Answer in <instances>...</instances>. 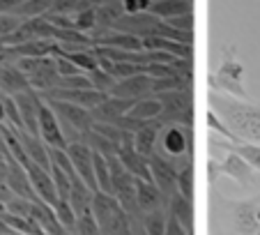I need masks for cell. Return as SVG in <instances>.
Masks as SVG:
<instances>
[{
    "instance_id": "cell-1",
    "label": "cell",
    "mask_w": 260,
    "mask_h": 235,
    "mask_svg": "<svg viewBox=\"0 0 260 235\" xmlns=\"http://www.w3.org/2000/svg\"><path fill=\"white\" fill-rule=\"evenodd\" d=\"M210 111H214L237 138L260 143V106L251 104L249 99L210 93Z\"/></svg>"
},
{
    "instance_id": "cell-2",
    "label": "cell",
    "mask_w": 260,
    "mask_h": 235,
    "mask_svg": "<svg viewBox=\"0 0 260 235\" xmlns=\"http://www.w3.org/2000/svg\"><path fill=\"white\" fill-rule=\"evenodd\" d=\"M212 93H221L235 99H249V93L244 88V65L235 55L233 46L221 49V65L210 76Z\"/></svg>"
},
{
    "instance_id": "cell-3",
    "label": "cell",
    "mask_w": 260,
    "mask_h": 235,
    "mask_svg": "<svg viewBox=\"0 0 260 235\" xmlns=\"http://www.w3.org/2000/svg\"><path fill=\"white\" fill-rule=\"evenodd\" d=\"M157 155L180 168L187 159H193V127L184 125H166L159 134Z\"/></svg>"
},
{
    "instance_id": "cell-4",
    "label": "cell",
    "mask_w": 260,
    "mask_h": 235,
    "mask_svg": "<svg viewBox=\"0 0 260 235\" xmlns=\"http://www.w3.org/2000/svg\"><path fill=\"white\" fill-rule=\"evenodd\" d=\"M46 104L58 115L67 143H79L83 138V134H88L94 127L92 111H88V108L76 106V104H67V102H58V99H46Z\"/></svg>"
},
{
    "instance_id": "cell-5",
    "label": "cell",
    "mask_w": 260,
    "mask_h": 235,
    "mask_svg": "<svg viewBox=\"0 0 260 235\" xmlns=\"http://www.w3.org/2000/svg\"><path fill=\"white\" fill-rule=\"evenodd\" d=\"M193 88L184 90H171V93H161L154 97L161 102L164 111L157 118L161 127L166 125H184V127H193Z\"/></svg>"
},
{
    "instance_id": "cell-6",
    "label": "cell",
    "mask_w": 260,
    "mask_h": 235,
    "mask_svg": "<svg viewBox=\"0 0 260 235\" xmlns=\"http://www.w3.org/2000/svg\"><path fill=\"white\" fill-rule=\"evenodd\" d=\"M231 221L235 233L240 235H260V191L251 198L228 201Z\"/></svg>"
},
{
    "instance_id": "cell-7",
    "label": "cell",
    "mask_w": 260,
    "mask_h": 235,
    "mask_svg": "<svg viewBox=\"0 0 260 235\" xmlns=\"http://www.w3.org/2000/svg\"><path fill=\"white\" fill-rule=\"evenodd\" d=\"M216 173L231 178V180L235 182V185H240L242 189H253V187L258 185V171H253L242 157L233 155V152H228V157L221 164L210 162V175L214 178Z\"/></svg>"
},
{
    "instance_id": "cell-8",
    "label": "cell",
    "mask_w": 260,
    "mask_h": 235,
    "mask_svg": "<svg viewBox=\"0 0 260 235\" xmlns=\"http://www.w3.org/2000/svg\"><path fill=\"white\" fill-rule=\"evenodd\" d=\"M67 155H69V159H72L76 173H79V178L94 191V194H97L99 187H97V178H94V166H92V148L83 141L69 143Z\"/></svg>"
},
{
    "instance_id": "cell-9",
    "label": "cell",
    "mask_w": 260,
    "mask_h": 235,
    "mask_svg": "<svg viewBox=\"0 0 260 235\" xmlns=\"http://www.w3.org/2000/svg\"><path fill=\"white\" fill-rule=\"evenodd\" d=\"M40 138L46 143L49 148H60V150H67V138H64L62 125H60L55 111L49 104H42L40 108Z\"/></svg>"
},
{
    "instance_id": "cell-10",
    "label": "cell",
    "mask_w": 260,
    "mask_h": 235,
    "mask_svg": "<svg viewBox=\"0 0 260 235\" xmlns=\"http://www.w3.org/2000/svg\"><path fill=\"white\" fill-rule=\"evenodd\" d=\"M161 25V19L150 12H141V14H124L122 19L115 23L113 30H120V33H127V35H134V37H152L157 33V28Z\"/></svg>"
},
{
    "instance_id": "cell-11",
    "label": "cell",
    "mask_w": 260,
    "mask_h": 235,
    "mask_svg": "<svg viewBox=\"0 0 260 235\" xmlns=\"http://www.w3.org/2000/svg\"><path fill=\"white\" fill-rule=\"evenodd\" d=\"M150 168H152L154 185L159 187V191L164 194V198L171 203V198L177 194V168L173 166L171 162H166L164 157H159L157 152L150 157Z\"/></svg>"
},
{
    "instance_id": "cell-12",
    "label": "cell",
    "mask_w": 260,
    "mask_h": 235,
    "mask_svg": "<svg viewBox=\"0 0 260 235\" xmlns=\"http://www.w3.org/2000/svg\"><path fill=\"white\" fill-rule=\"evenodd\" d=\"M14 102H16V106H19L21 120H23V129L40 138V108H42V104H44V99L32 90V93L16 95Z\"/></svg>"
},
{
    "instance_id": "cell-13",
    "label": "cell",
    "mask_w": 260,
    "mask_h": 235,
    "mask_svg": "<svg viewBox=\"0 0 260 235\" xmlns=\"http://www.w3.org/2000/svg\"><path fill=\"white\" fill-rule=\"evenodd\" d=\"M42 99H58V102H67V104H76V106H83L88 111L97 108L99 104H104V99L108 95L99 93V90H92V88H85V90H51L46 95H40Z\"/></svg>"
},
{
    "instance_id": "cell-14",
    "label": "cell",
    "mask_w": 260,
    "mask_h": 235,
    "mask_svg": "<svg viewBox=\"0 0 260 235\" xmlns=\"http://www.w3.org/2000/svg\"><path fill=\"white\" fill-rule=\"evenodd\" d=\"M25 171H28V178H30V182H32V189H35V194H37V198L55 208V203L60 201V196H58V189H55L53 178H51V171H46V168L37 166V164H32V162L25 166Z\"/></svg>"
},
{
    "instance_id": "cell-15",
    "label": "cell",
    "mask_w": 260,
    "mask_h": 235,
    "mask_svg": "<svg viewBox=\"0 0 260 235\" xmlns=\"http://www.w3.org/2000/svg\"><path fill=\"white\" fill-rule=\"evenodd\" d=\"M152 83L154 78L147 74H138L132 78H122L115 83V88L111 90V97H122V99H143V97H152Z\"/></svg>"
},
{
    "instance_id": "cell-16",
    "label": "cell",
    "mask_w": 260,
    "mask_h": 235,
    "mask_svg": "<svg viewBox=\"0 0 260 235\" xmlns=\"http://www.w3.org/2000/svg\"><path fill=\"white\" fill-rule=\"evenodd\" d=\"M138 99H122V97H111L108 95L104 99V104H99L97 108H92V118L94 123H106L113 125L115 120H120L122 115H129V111L134 108Z\"/></svg>"
},
{
    "instance_id": "cell-17",
    "label": "cell",
    "mask_w": 260,
    "mask_h": 235,
    "mask_svg": "<svg viewBox=\"0 0 260 235\" xmlns=\"http://www.w3.org/2000/svg\"><path fill=\"white\" fill-rule=\"evenodd\" d=\"M7 187L14 191V196H23V198H30V201H37V194L32 189L28 171L16 162L14 157H7Z\"/></svg>"
},
{
    "instance_id": "cell-18",
    "label": "cell",
    "mask_w": 260,
    "mask_h": 235,
    "mask_svg": "<svg viewBox=\"0 0 260 235\" xmlns=\"http://www.w3.org/2000/svg\"><path fill=\"white\" fill-rule=\"evenodd\" d=\"M136 201L143 215H150L154 210H168V201L164 198V194L154 182L136 180Z\"/></svg>"
},
{
    "instance_id": "cell-19",
    "label": "cell",
    "mask_w": 260,
    "mask_h": 235,
    "mask_svg": "<svg viewBox=\"0 0 260 235\" xmlns=\"http://www.w3.org/2000/svg\"><path fill=\"white\" fill-rule=\"evenodd\" d=\"M120 162L127 166V171L132 173L136 180H145V182H154L152 180V168H150V159L141 155L136 150V145H122L118 152Z\"/></svg>"
},
{
    "instance_id": "cell-20",
    "label": "cell",
    "mask_w": 260,
    "mask_h": 235,
    "mask_svg": "<svg viewBox=\"0 0 260 235\" xmlns=\"http://www.w3.org/2000/svg\"><path fill=\"white\" fill-rule=\"evenodd\" d=\"M94 46H106V49H120V51H143V39L134 35L120 33V30H106L102 35H94Z\"/></svg>"
},
{
    "instance_id": "cell-21",
    "label": "cell",
    "mask_w": 260,
    "mask_h": 235,
    "mask_svg": "<svg viewBox=\"0 0 260 235\" xmlns=\"http://www.w3.org/2000/svg\"><path fill=\"white\" fill-rule=\"evenodd\" d=\"M161 129L164 127L159 120H150V123H145L136 134H134V145H136V150L141 152L145 159H150V157L157 152V141H159Z\"/></svg>"
},
{
    "instance_id": "cell-22",
    "label": "cell",
    "mask_w": 260,
    "mask_h": 235,
    "mask_svg": "<svg viewBox=\"0 0 260 235\" xmlns=\"http://www.w3.org/2000/svg\"><path fill=\"white\" fill-rule=\"evenodd\" d=\"M19 132V129H16ZM19 138H21V145H23L25 155H28V159L32 164H37V166L46 168V171H51V159H49V145H46L42 138L32 136V134H28L23 129V132H19Z\"/></svg>"
},
{
    "instance_id": "cell-23",
    "label": "cell",
    "mask_w": 260,
    "mask_h": 235,
    "mask_svg": "<svg viewBox=\"0 0 260 235\" xmlns=\"http://www.w3.org/2000/svg\"><path fill=\"white\" fill-rule=\"evenodd\" d=\"M0 93L10 95V97H16V95L23 93H32L25 74L21 72L16 65H10V67H3V76H0Z\"/></svg>"
},
{
    "instance_id": "cell-24",
    "label": "cell",
    "mask_w": 260,
    "mask_h": 235,
    "mask_svg": "<svg viewBox=\"0 0 260 235\" xmlns=\"http://www.w3.org/2000/svg\"><path fill=\"white\" fill-rule=\"evenodd\" d=\"M214 145L223 148L226 152L242 157L253 171L260 173V143H251V141H240V143H231V141H214Z\"/></svg>"
},
{
    "instance_id": "cell-25",
    "label": "cell",
    "mask_w": 260,
    "mask_h": 235,
    "mask_svg": "<svg viewBox=\"0 0 260 235\" xmlns=\"http://www.w3.org/2000/svg\"><path fill=\"white\" fill-rule=\"evenodd\" d=\"M122 16H124L122 0H106V3H102V5L97 7V23H99V28L92 33V37H94V35L106 33V30H113L115 23H118Z\"/></svg>"
},
{
    "instance_id": "cell-26",
    "label": "cell",
    "mask_w": 260,
    "mask_h": 235,
    "mask_svg": "<svg viewBox=\"0 0 260 235\" xmlns=\"http://www.w3.org/2000/svg\"><path fill=\"white\" fill-rule=\"evenodd\" d=\"M92 196L94 191L81 180L79 175L72 178V194H69V203H72L76 217L81 215H92Z\"/></svg>"
},
{
    "instance_id": "cell-27",
    "label": "cell",
    "mask_w": 260,
    "mask_h": 235,
    "mask_svg": "<svg viewBox=\"0 0 260 235\" xmlns=\"http://www.w3.org/2000/svg\"><path fill=\"white\" fill-rule=\"evenodd\" d=\"M150 14L159 16L161 21L175 19L182 14H193V0H154Z\"/></svg>"
},
{
    "instance_id": "cell-28",
    "label": "cell",
    "mask_w": 260,
    "mask_h": 235,
    "mask_svg": "<svg viewBox=\"0 0 260 235\" xmlns=\"http://www.w3.org/2000/svg\"><path fill=\"white\" fill-rule=\"evenodd\" d=\"M168 215H173L189 235H193V201L184 198L182 194H175L168 203Z\"/></svg>"
},
{
    "instance_id": "cell-29",
    "label": "cell",
    "mask_w": 260,
    "mask_h": 235,
    "mask_svg": "<svg viewBox=\"0 0 260 235\" xmlns=\"http://www.w3.org/2000/svg\"><path fill=\"white\" fill-rule=\"evenodd\" d=\"M120 201H118V196L113 194H104V191H97V194L92 196V215L94 219L99 221V226H104L111 217L115 215V212L120 210Z\"/></svg>"
},
{
    "instance_id": "cell-30",
    "label": "cell",
    "mask_w": 260,
    "mask_h": 235,
    "mask_svg": "<svg viewBox=\"0 0 260 235\" xmlns=\"http://www.w3.org/2000/svg\"><path fill=\"white\" fill-rule=\"evenodd\" d=\"M55 49V42L51 39H35V42H25V44H19V46H12L16 58H46L51 55Z\"/></svg>"
},
{
    "instance_id": "cell-31",
    "label": "cell",
    "mask_w": 260,
    "mask_h": 235,
    "mask_svg": "<svg viewBox=\"0 0 260 235\" xmlns=\"http://www.w3.org/2000/svg\"><path fill=\"white\" fill-rule=\"evenodd\" d=\"M161 111H164L161 102L152 95V97L138 99V102L134 104V108L129 111V115L136 118V120H141V123H150V120H157V118L161 115Z\"/></svg>"
},
{
    "instance_id": "cell-32",
    "label": "cell",
    "mask_w": 260,
    "mask_h": 235,
    "mask_svg": "<svg viewBox=\"0 0 260 235\" xmlns=\"http://www.w3.org/2000/svg\"><path fill=\"white\" fill-rule=\"evenodd\" d=\"M92 166H94V178H97V187L104 194H113V175H111V166H108V159L104 155L92 150Z\"/></svg>"
},
{
    "instance_id": "cell-33",
    "label": "cell",
    "mask_w": 260,
    "mask_h": 235,
    "mask_svg": "<svg viewBox=\"0 0 260 235\" xmlns=\"http://www.w3.org/2000/svg\"><path fill=\"white\" fill-rule=\"evenodd\" d=\"M102 235H134V224L122 208L102 226Z\"/></svg>"
},
{
    "instance_id": "cell-34",
    "label": "cell",
    "mask_w": 260,
    "mask_h": 235,
    "mask_svg": "<svg viewBox=\"0 0 260 235\" xmlns=\"http://www.w3.org/2000/svg\"><path fill=\"white\" fill-rule=\"evenodd\" d=\"M177 194L193 201V159H187L177 168Z\"/></svg>"
},
{
    "instance_id": "cell-35",
    "label": "cell",
    "mask_w": 260,
    "mask_h": 235,
    "mask_svg": "<svg viewBox=\"0 0 260 235\" xmlns=\"http://www.w3.org/2000/svg\"><path fill=\"white\" fill-rule=\"evenodd\" d=\"M53 0H23V5L14 12L19 19H37V16H44L51 12Z\"/></svg>"
},
{
    "instance_id": "cell-36",
    "label": "cell",
    "mask_w": 260,
    "mask_h": 235,
    "mask_svg": "<svg viewBox=\"0 0 260 235\" xmlns=\"http://www.w3.org/2000/svg\"><path fill=\"white\" fill-rule=\"evenodd\" d=\"M168 210H154L143 219V235H166Z\"/></svg>"
},
{
    "instance_id": "cell-37",
    "label": "cell",
    "mask_w": 260,
    "mask_h": 235,
    "mask_svg": "<svg viewBox=\"0 0 260 235\" xmlns=\"http://www.w3.org/2000/svg\"><path fill=\"white\" fill-rule=\"evenodd\" d=\"M74 28L92 37V33L99 28V23H97V10H94V7H90V10L76 12V14H74Z\"/></svg>"
},
{
    "instance_id": "cell-38",
    "label": "cell",
    "mask_w": 260,
    "mask_h": 235,
    "mask_svg": "<svg viewBox=\"0 0 260 235\" xmlns=\"http://www.w3.org/2000/svg\"><path fill=\"white\" fill-rule=\"evenodd\" d=\"M55 217H58L60 226H62L64 230H69V233L74 235V230H76V212H74L72 203H69V201H62V198H60V201L55 203Z\"/></svg>"
},
{
    "instance_id": "cell-39",
    "label": "cell",
    "mask_w": 260,
    "mask_h": 235,
    "mask_svg": "<svg viewBox=\"0 0 260 235\" xmlns=\"http://www.w3.org/2000/svg\"><path fill=\"white\" fill-rule=\"evenodd\" d=\"M85 76L90 78L92 88H94V90H99V93H104V95H111V90H113V88H115V83H118V81H115V78L111 76L108 72H104L102 67L94 69V72H90V74H85Z\"/></svg>"
},
{
    "instance_id": "cell-40",
    "label": "cell",
    "mask_w": 260,
    "mask_h": 235,
    "mask_svg": "<svg viewBox=\"0 0 260 235\" xmlns=\"http://www.w3.org/2000/svg\"><path fill=\"white\" fill-rule=\"evenodd\" d=\"M51 178H53V182H55L58 196L62 201H69V194H72V178H69L62 168L53 166V164H51Z\"/></svg>"
},
{
    "instance_id": "cell-41",
    "label": "cell",
    "mask_w": 260,
    "mask_h": 235,
    "mask_svg": "<svg viewBox=\"0 0 260 235\" xmlns=\"http://www.w3.org/2000/svg\"><path fill=\"white\" fill-rule=\"evenodd\" d=\"M207 125H210L212 132H216L221 138H223V141H231V143H240L242 141V138H237L235 134L228 129V125L223 123V120H221V118L216 115L214 111H207Z\"/></svg>"
},
{
    "instance_id": "cell-42",
    "label": "cell",
    "mask_w": 260,
    "mask_h": 235,
    "mask_svg": "<svg viewBox=\"0 0 260 235\" xmlns=\"http://www.w3.org/2000/svg\"><path fill=\"white\" fill-rule=\"evenodd\" d=\"M74 235H102V226L94 219V215H81L76 217V230Z\"/></svg>"
},
{
    "instance_id": "cell-43",
    "label": "cell",
    "mask_w": 260,
    "mask_h": 235,
    "mask_svg": "<svg viewBox=\"0 0 260 235\" xmlns=\"http://www.w3.org/2000/svg\"><path fill=\"white\" fill-rule=\"evenodd\" d=\"M32 208H35V201L23 198V196H14V198L7 203V212H10V215L28 217V219H32Z\"/></svg>"
},
{
    "instance_id": "cell-44",
    "label": "cell",
    "mask_w": 260,
    "mask_h": 235,
    "mask_svg": "<svg viewBox=\"0 0 260 235\" xmlns=\"http://www.w3.org/2000/svg\"><path fill=\"white\" fill-rule=\"evenodd\" d=\"M21 23H23V19H19L16 14H0V42L14 35L21 28Z\"/></svg>"
},
{
    "instance_id": "cell-45",
    "label": "cell",
    "mask_w": 260,
    "mask_h": 235,
    "mask_svg": "<svg viewBox=\"0 0 260 235\" xmlns=\"http://www.w3.org/2000/svg\"><path fill=\"white\" fill-rule=\"evenodd\" d=\"M83 0H53L51 5V14H62V16H72L74 12L81 10Z\"/></svg>"
},
{
    "instance_id": "cell-46",
    "label": "cell",
    "mask_w": 260,
    "mask_h": 235,
    "mask_svg": "<svg viewBox=\"0 0 260 235\" xmlns=\"http://www.w3.org/2000/svg\"><path fill=\"white\" fill-rule=\"evenodd\" d=\"M55 58V65H58V74L62 78H69V76H81V69L76 67V65L72 63V60H67V58H62V55H53Z\"/></svg>"
},
{
    "instance_id": "cell-47",
    "label": "cell",
    "mask_w": 260,
    "mask_h": 235,
    "mask_svg": "<svg viewBox=\"0 0 260 235\" xmlns=\"http://www.w3.org/2000/svg\"><path fill=\"white\" fill-rule=\"evenodd\" d=\"M154 0H122L124 14H141V12H150Z\"/></svg>"
},
{
    "instance_id": "cell-48",
    "label": "cell",
    "mask_w": 260,
    "mask_h": 235,
    "mask_svg": "<svg viewBox=\"0 0 260 235\" xmlns=\"http://www.w3.org/2000/svg\"><path fill=\"white\" fill-rule=\"evenodd\" d=\"M166 23L173 25L175 30H180V33H193V14L175 16V19H168Z\"/></svg>"
},
{
    "instance_id": "cell-49",
    "label": "cell",
    "mask_w": 260,
    "mask_h": 235,
    "mask_svg": "<svg viewBox=\"0 0 260 235\" xmlns=\"http://www.w3.org/2000/svg\"><path fill=\"white\" fill-rule=\"evenodd\" d=\"M21 5L23 0H0V14H14Z\"/></svg>"
},
{
    "instance_id": "cell-50",
    "label": "cell",
    "mask_w": 260,
    "mask_h": 235,
    "mask_svg": "<svg viewBox=\"0 0 260 235\" xmlns=\"http://www.w3.org/2000/svg\"><path fill=\"white\" fill-rule=\"evenodd\" d=\"M12 198H14V191H12L7 185H3V182H0V201H3V203L7 205V203H10Z\"/></svg>"
},
{
    "instance_id": "cell-51",
    "label": "cell",
    "mask_w": 260,
    "mask_h": 235,
    "mask_svg": "<svg viewBox=\"0 0 260 235\" xmlns=\"http://www.w3.org/2000/svg\"><path fill=\"white\" fill-rule=\"evenodd\" d=\"M0 235H14V230L7 226V221L3 219V217H0Z\"/></svg>"
},
{
    "instance_id": "cell-52",
    "label": "cell",
    "mask_w": 260,
    "mask_h": 235,
    "mask_svg": "<svg viewBox=\"0 0 260 235\" xmlns=\"http://www.w3.org/2000/svg\"><path fill=\"white\" fill-rule=\"evenodd\" d=\"M5 97H3V93H0V125H5Z\"/></svg>"
},
{
    "instance_id": "cell-53",
    "label": "cell",
    "mask_w": 260,
    "mask_h": 235,
    "mask_svg": "<svg viewBox=\"0 0 260 235\" xmlns=\"http://www.w3.org/2000/svg\"><path fill=\"white\" fill-rule=\"evenodd\" d=\"M5 212H7V205H5V203H3V201H0V217L5 215Z\"/></svg>"
},
{
    "instance_id": "cell-54",
    "label": "cell",
    "mask_w": 260,
    "mask_h": 235,
    "mask_svg": "<svg viewBox=\"0 0 260 235\" xmlns=\"http://www.w3.org/2000/svg\"><path fill=\"white\" fill-rule=\"evenodd\" d=\"M0 76H3V65H0Z\"/></svg>"
}]
</instances>
